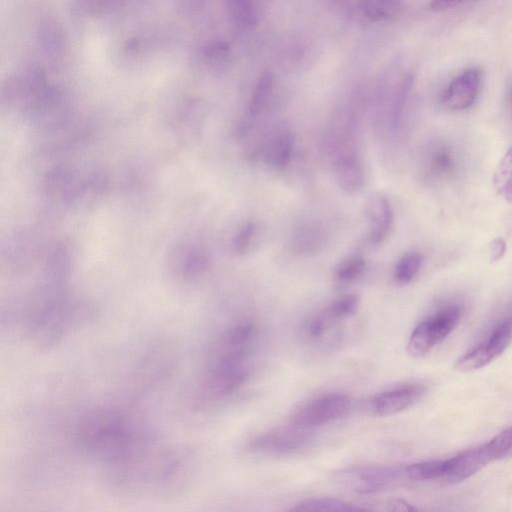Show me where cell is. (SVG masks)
I'll return each mask as SVG.
<instances>
[{
	"mask_svg": "<svg viewBox=\"0 0 512 512\" xmlns=\"http://www.w3.org/2000/svg\"><path fill=\"white\" fill-rule=\"evenodd\" d=\"M128 415L113 409H99L83 416L77 424L80 445L91 455L116 469L140 453L150 438Z\"/></svg>",
	"mask_w": 512,
	"mask_h": 512,
	"instance_id": "6da1fadb",
	"label": "cell"
},
{
	"mask_svg": "<svg viewBox=\"0 0 512 512\" xmlns=\"http://www.w3.org/2000/svg\"><path fill=\"white\" fill-rule=\"evenodd\" d=\"M511 444L512 428H508L482 445L445 459L442 481L454 484L470 478L492 461L507 458Z\"/></svg>",
	"mask_w": 512,
	"mask_h": 512,
	"instance_id": "7a4b0ae2",
	"label": "cell"
},
{
	"mask_svg": "<svg viewBox=\"0 0 512 512\" xmlns=\"http://www.w3.org/2000/svg\"><path fill=\"white\" fill-rule=\"evenodd\" d=\"M461 314L458 305H448L418 323L407 343L408 354L413 358L427 355L456 328Z\"/></svg>",
	"mask_w": 512,
	"mask_h": 512,
	"instance_id": "3957f363",
	"label": "cell"
},
{
	"mask_svg": "<svg viewBox=\"0 0 512 512\" xmlns=\"http://www.w3.org/2000/svg\"><path fill=\"white\" fill-rule=\"evenodd\" d=\"M403 477H406L405 467L368 464L343 469L334 479L344 489L366 495L385 490Z\"/></svg>",
	"mask_w": 512,
	"mask_h": 512,
	"instance_id": "277c9868",
	"label": "cell"
},
{
	"mask_svg": "<svg viewBox=\"0 0 512 512\" xmlns=\"http://www.w3.org/2000/svg\"><path fill=\"white\" fill-rule=\"evenodd\" d=\"M252 373L249 359L208 363L200 385V399L216 401L229 396L247 382Z\"/></svg>",
	"mask_w": 512,
	"mask_h": 512,
	"instance_id": "5b68a950",
	"label": "cell"
},
{
	"mask_svg": "<svg viewBox=\"0 0 512 512\" xmlns=\"http://www.w3.org/2000/svg\"><path fill=\"white\" fill-rule=\"evenodd\" d=\"M511 341L512 314H508L499 319L487 335L458 358L455 368L461 372L483 368L498 358Z\"/></svg>",
	"mask_w": 512,
	"mask_h": 512,
	"instance_id": "8992f818",
	"label": "cell"
},
{
	"mask_svg": "<svg viewBox=\"0 0 512 512\" xmlns=\"http://www.w3.org/2000/svg\"><path fill=\"white\" fill-rule=\"evenodd\" d=\"M352 408V400L343 393L321 395L297 409L291 416V423L298 427L310 429L337 421Z\"/></svg>",
	"mask_w": 512,
	"mask_h": 512,
	"instance_id": "52a82bcc",
	"label": "cell"
},
{
	"mask_svg": "<svg viewBox=\"0 0 512 512\" xmlns=\"http://www.w3.org/2000/svg\"><path fill=\"white\" fill-rule=\"evenodd\" d=\"M313 441V435L306 428L292 424L270 430L254 437L250 443L251 451L270 456L293 455L307 449Z\"/></svg>",
	"mask_w": 512,
	"mask_h": 512,
	"instance_id": "ba28073f",
	"label": "cell"
},
{
	"mask_svg": "<svg viewBox=\"0 0 512 512\" xmlns=\"http://www.w3.org/2000/svg\"><path fill=\"white\" fill-rule=\"evenodd\" d=\"M256 335L257 327L252 320L243 319L237 322L217 340L208 361L248 359Z\"/></svg>",
	"mask_w": 512,
	"mask_h": 512,
	"instance_id": "9c48e42d",
	"label": "cell"
},
{
	"mask_svg": "<svg viewBox=\"0 0 512 512\" xmlns=\"http://www.w3.org/2000/svg\"><path fill=\"white\" fill-rule=\"evenodd\" d=\"M424 393V385L405 383L377 393L369 400L368 407L377 416H389L413 406Z\"/></svg>",
	"mask_w": 512,
	"mask_h": 512,
	"instance_id": "30bf717a",
	"label": "cell"
},
{
	"mask_svg": "<svg viewBox=\"0 0 512 512\" xmlns=\"http://www.w3.org/2000/svg\"><path fill=\"white\" fill-rule=\"evenodd\" d=\"M482 82L479 67H469L454 77L442 95L443 104L451 110H464L476 101Z\"/></svg>",
	"mask_w": 512,
	"mask_h": 512,
	"instance_id": "8fae6325",
	"label": "cell"
},
{
	"mask_svg": "<svg viewBox=\"0 0 512 512\" xmlns=\"http://www.w3.org/2000/svg\"><path fill=\"white\" fill-rule=\"evenodd\" d=\"M294 150V136L285 125L276 127L263 143L261 154L267 165L277 171L290 163Z\"/></svg>",
	"mask_w": 512,
	"mask_h": 512,
	"instance_id": "7c38bea8",
	"label": "cell"
},
{
	"mask_svg": "<svg viewBox=\"0 0 512 512\" xmlns=\"http://www.w3.org/2000/svg\"><path fill=\"white\" fill-rule=\"evenodd\" d=\"M366 216L369 242L378 245L387 238L393 224V210L389 201L381 195L371 197L367 202Z\"/></svg>",
	"mask_w": 512,
	"mask_h": 512,
	"instance_id": "4fadbf2b",
	"label": "cell"
},
{
	"mask_svg": "<svg viewBox=\"0 0 512 512\" xmlns=\"http://www.w3.org/2000/svg\"><path fill=\"white\" fill-rule=\"evenodd\" d=\"M334 175L340 189L347 194L358 193L365 181L364 167L357 155L346 152L334 163Z\"/></svg>",
	"mask_w": 512,
	"mask_h": 512,
	"instance_id": "5bb4252c",
	"label": "cell"
},
{
	"mask_svg": "<svg viewBox=\"0 0 512 512\" xmlns=\"http://www.w3.org/2000/svg\"><path fill=\"white\" fill-rule=\"evenodd\" d=\"M325 232L317 223H306L297 227L291 236V248L299 255L317 252L324 244Z\"/></svg>",
	"mask_w": 512,
	"mask_h": 512,
	"instance_id": "9a60e30c",
	"label": "cell"
},
{
	"mask_svg": "<svg viewBox=\"0 0 512 512\" xmlns=\"http://www.w3.org/2000/svg\"><path fill=\"white\" fill-rule=\"evenodd\" d=\"M403 9V0H360L357 13L366 22H380L397 17Z\"/></svg>",
	"mask_w": 512,
	"mask_h": 512,
	"instance_id": "2e32d148",
	"label": "cell"
},
{
	"mask_svg": "<svg viewBox=\"0 0 512 512\" xmlns=\"http://www.w3.org/2000/svg\"><path fill=\"white\" fill-rule=\"evenodd\" d=\"M38 43L45 57L58 58L65 47L64 34L59 24L52 20L41 23L38 31Z\"/></svg>",
	"mask_w": 512,
	"mask_h": 512,
	"instance_id": "e0dca14e",
	"label": "cell"
},
{
	"mask_svg": "<svg viewBox=\"0 0 512 512\" xmlns=\"http://www.w3.org/2000/svg\"><path fill=\"white\" fill-rule=\"evenodd\" d=\"M291 511L301 512H346L367 510L365 507H359L350 502L330 497H315L302 500L291 507Z\"/></svg>",
	"mask_w": 512,
	"mask_h": 512,
	"instance_id": "ac0fdd59",
	"label": "cell"
},
{
	"mask_svg": "<svg viewBox=\"0 0 512 512\" xmlns=\"http://www.w3.org/2000/svg\"><path fill=\"white\" fill-rule=\"evenodd\" d=\"M274 76L271 72L263 73L256 82L252 91L248 112L252 117L259 115L267 106L272 95Z\"/></svg>",
	"mask_w": 512,
	"mask_h": 512,
	"instance_id": "d6986e66",
	"label": "cell"
},
{
	"mask_svg": "<svg viewBox=\"0 0 512 512\" xmlns=\"http://www.w3.org/2000/svg\"><path fill=\"white\" fill-rule=\"evenodd\" d=\"M496 192L512 204V147L501 158L493 175Z\"/></svg>",
	"mask_w": 512,
	"mask_h": 512,
	"instance_id": "ffe728a7",
	"label": "cell"
},
{
	"mask_svg": "<svg viewBox=\"0 0 512 512\" xmlns=\"http://www.w3.org/2000/svg\"><path fill=\"white\" fill-rule=\"evenodd\" d=\"M445 459L421 461L405 466L406 478L414 481L443 480Z\"/></svg>",
	"mask_w": 512,
	"mask_h": 512,
	"instance_id": "44dd1931",
	"label": "cell"
},
{
	"mask_svg": "<svg viewBox=\"0 0 512 512\" xmlns=\"http://www.w3.org/2000/svg\"><path fill=\"white\" fill-rule=\"evenodd\" d=\"M232 21L241 28L251 27L257 21L254 0H224Z\"/></svg>",
	"mask_w": 512,
	"mask_h": 512,
	"instance_id": "7402d4cb",
	"label": "cell"
},
{
	"mask_svg": "<svg viewBox=\"0 0 512 512\" xmlns=\"http://www.w3.org/2000/svg\"><path fill=\"white\" fill-rule=\"evenodd\" d=\"M423 263V256L419 252H408L397 262L393 276L397 283L408 284L418 274Z\"/></svg>",
	"mask_w": 512,
	"mask_h": 512,
	"instance_id": "603a6c76",
	"label": "cell"
},
{
	"mask_svg": "<svg viewBox=\"0 0 512 512\" xmlns=\"http://www.w3.org/2000/svg\"><path fill=\"white\" fill-rule=\"evenodd\" d=\"M337 321L325 308L305 321L303 325L304 336L312 341L321 339Z\"/></svg>",
	"mask_w": 512,
	"mask_h": 512,
	"instance_id": "cb8c5ba5",
	"label": "cell"
},
{
	"mask_svg": "<svg viewBox=\"0 0 512 512\" xmlns=\"http://www.w3.org/2000/svg\"><path fill=\"white\" fill-rule=\"evenodd\" d=\"M366 267V260L359 255L348 257L335 270V278L339 283L348 284L357 280Z\"/></svg>",
	"mask_w": 512,
	"mask_h": 512,
	"instance_id": "d4e9b609",
	"label": "cell"
},
{
	"mask_svg": "<svg viewBox=\"0 0 512 512\" xmlns=\"http://www.w3.org/2000/svg\"><path fill=\"white\" fill-rule=\"evenodd\" d=\"M200 61L209 68H219L226 63L229 56V46L222 41L206 44L200 49Z\"/></svg>",
	"mask_w": 512,
	"mask_h": 512,
	"instance_id": "484cf974",
	"label": "cell"
},
{
	"mask_svg": "<svg viewBox=\"0 0 512 512\" xmlns=\"http://www.w3.org/2000/svg\"><path fill=\"white\" fill-rule=\"evenodd\" d=\"M455 159L451 150L446 146L436 148L430 159L432 171L438 176H448L455 169Z\"/></svg>",
	"mask_w": 512,
	"mask_h": 512,
	"instance_id": "4316f807",
	"label": "cell"
},
{
	"mask_svg": "<svg viewBox=\"0 0 512 512\" xmlns=\"http://www.w3.org/2000/svg\"><path fill=\"white\" fill-rule=\"evenodd\" d=\"M126 0H75L77 8L89 15H105L124 6Z\"/></svg>",
	"mask_w": 512,
	"mask_h": 512,
	"instance_id": "83f0119b",
	"label": "cell"
},
{
	"mask_svg": "<svg viewBox=\"0 0 512 512\" xmlns=\"http://www.w3.org/2000/svg\"><path fill=\"white\" fill-rule=\"evenodd\" d=\"M358 305V297L350 294L337 298L326 308L330 314L339 321L354 315L357 311Z\"/></svg>",
	"mask_w": 512,
	"mask_h": 512,
	"instance_id": "f1b7e54d",
	"label": "cell"
},
{
	"mask_svg": "<svg viewBox=\"0 0 512 512\" xmlns=\"http://www.w3.org/2000/svg\"><path fill=\"white\" fill-rule=\"evenodd\" d=\"M257 234V225L253 221H248L245 223L237 232L234 242L233 248L234 251L239 255H244L250 251L254 239Z\"/></svg>",
	"mask_w": 512,
	"mask_h": 512,
	"instance_id": "f546056e",
	"label": "cell"
},
{
	"mask_svg": "<svg viewBox=\"0 0 512 512\" xmlns=\"http://www.w3.org/2000/svg\"><path fill=\"white\" fill-rule=\"evenodd\" d=\"M206 0H177L179 11L183 15H192L197 13L204 6Z\"/></svg>",
	"mask_w": 512,
	"mask_h": 512,
	"instance_id": "4dcf8cb0",
	"label": "cell"
},
{
	"mask_svg": "<svg viewBox=\"0 0 512 512\" xmlns=\"http://www.w3.org/2000/svg\"><path fill=\"white\" fill-rule=\"evenodd\" d=\"M506 251V242L502 238L498 237L495 238L489 246V252H490V262L494 263L499 261L505 254Z\"/></svg>",
	"mask_w": 512,
	"mask_h": 512,
	"instance_id": "1f68e13d",
	"label": "cell"
},
{
	"mask_svg": "<svg viewBox=\"0 0 512 512\" xmlns=\"http://www.w3.org/2000/svg\"><path fill=\"white\" fill-rule=\"evenodd\" d=\"M465 0H432L430 8L433 11H444L458 6Z\"/></svg>",
	"mask_w": 512,
	"mask_h": 512,
	"instance_id": "d6a6232c",
	"label": "cell"
},
{
	"mask_svg": "<svg viewBox=\"0 0 512 512\" xmlns=\"http://www.w3.org/2000/svg\"><path fill=\"white\" fill-rule=\"evenodd\" d=\"M385 510L389 511H414L418 510L416 507L412 506L410 503L401 500V499H394L391 501H388L387 507Z\"/></svg>",
	"mask_w": 512,
	"mask_h": 512,
	"instance_id": "836d02e7",
	"label": "cell"
},
{
	"mask_svg": "<svg viewBox=\"0 0 512 512\" xmlns=\"http://www.w3.org/2000/svg\"><path fill=\"white\" fill-rule=\"evenodd\" d=\"M507 458H512V445H511V448L509 450V453H508V457Z\"/></svg>",
	"mask_w": 512,
	"mask_h": 512,
	"instance_id": "e575fe53",
	"label": "cell"
},
{
	"mask_svg": "<svg viewBox=\"0 0 512 512\" xmlns=\"http://www.w3.org/2000/svg\"><path fill=\"white\" fill-rule=\"evenodd\" d=\"M510 101H511V109H512V89H511Z\"/></svg>",
	"mask_w": 512,
	"mask_h": 512,
	"instance_id": "d590c367",
	"label": "cell"
},
{
	"mask_svg": "<svg viewBox=\"0 0 512 512\" xmlns=\"http://www.w3.org/2000/svg\"><path fill=\"white\" fill-rule=\"evenodd\" d=\"M333 1H339V0H333Z\"/></svg>",
	"mask_w": 512,
	"mask_h": 512,
	"instance_id": "8d00e7d4",
	"label": "cell"
}]
</instances>
